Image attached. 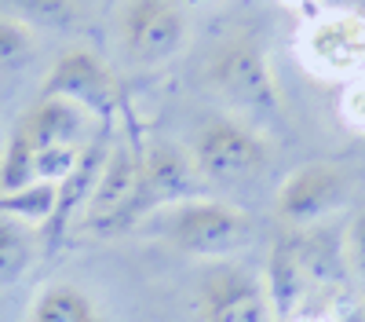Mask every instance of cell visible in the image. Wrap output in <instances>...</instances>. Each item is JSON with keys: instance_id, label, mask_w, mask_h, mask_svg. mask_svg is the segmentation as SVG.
Here are the masks:
<instances>
[{"instance_id": "cell-9", "label": "cell", "mask_w": 365, "mask_h": 322, "mask_svg": "<svg viewBox=\"0 0 365 322\" xmlns=\"http://www.w3.org/2000/svg\"><path fill=\"white\" fill-rule=\"evenodd\" d=\"M303 59L325 77L354 81L365 74V11H329L303 29Z\"/></svg>"}, {"instance_id": "cell-17", "label": "cell", "mask_w": 365, "mask_h": 322, "mask_svg": "<svg viewBox=\"0 0 365 322\" xmlns=\"http://www.w3.org/2000/svg\"><path fill=\"white\" fill-rule=\"evenodd\" d=\"M34 48H37V37L29 29V22L0 11V70H11V66L26 63L34 55Z\"/></svg>"}, {"instance_id": "cell-16", "label": "cell", "mask_w": 365, "mask_h": 322, "mask_svg": "<svg viewBox=\"0 0 365 322\" xmlns=\"http://www.w3.org/2000/svg\"><path fill=\"white\" fill-rule=\"evenodd\" d=\"M81 151L84 146L77 143H48V146H37V158H34V176L44 183H66L77 161H81Z\"/></svg>"}, {"instance_id": "cell-6", "label": "cell", "mask_w": 365, "mask_h": 322, "mask_svg": "<svg viewBox=\"0 0 365 322\" xmlns=\"http://www.w3.org/2000/svg\"><path fill=\"white\" fill-rule=\"evenodd\" d=\"M194 315L197 322H278L263 278L230 260H220L201 275Z\"/></svg>"}, {"instance_id": "cell-12", "label": "cell", "mask_w": 365, "mask_h": 322, "mask_svg": "<svg viewBox=\"0 0 365 322\" xmlns=\"http://www.w3.org/2000/svg\"><path fill=\"white\" fill-rule=\"evenodd\" d=\"M29 322H106V315L77 282H48L29 304Z\"/></svg>"}, {"instance_id": "cell-13", "label": "cell", "mask_w": 365, "mask_h": 322, "mask_svg": "<svg viewBox=\"0 0 365 322\" xmlns=\"http://www.w3.org/2000/svg\"><path fill=\"white\" fill-rule=\"evenodd\" d=\"M34 256H37L34 227L15 216H0V286L22 282L26 271L34 268Z\"/></svg>"}, {"instance_id": "cell-2", "label": "cell", "mask_w": 365, "mask_h": 322, "mask_svg": "<svg viewBox=\"0 0 365 322\" xmlns=\"http://www.w3.org/2000/svg\"><path fill=\"white\" fill-rule=\"evenodd\" d=\"M252 216L245 209H237L230 201L216 198H187L172 205V213L165 220L168 242L197 260H227L241 253L252 242Z\"/></svg>"}, {"instance_id": "cell-20", "label": "cell", "mask_w": 365, "mask_h": 322, "mask_svg": "<svg viewBox=\"0 0 365 322\" xmlns=\"http://www.w3.org/2000/svg\"><path fill=\"white\" fill-rule=\"evenodd\" d=\"M26 15H37L44 22H66L70 15V0H15Z\"/></svg>"}, {"instance_id": "cell-18", "label": "cell", "mask_w": 365, "mask_h": 322, "mask_svg": "<svg viewBox=\"0 0 365 322\" xmlns=\"http://www.w3.org/2000/svg\"><path fill=\"white\" fill-rule=\"evenodd\" d=\"M344 260H347V271L365 282V209L344 231Z\"/></svg>"}, {"instance_id": "cell-15", "label": "cell", "mask_w": 365, "mask_h": 322, "mask_svg": "<svg viewBox=\"0 0 365 322\" xmlns=\"http://www.w3.org/2000/svg\"><path fill=\"white\" fill-rule=\"evenodd\" d=\"M34 158H37V143L29 139V132L22 125H15L8 143H4V151H0V194L22 191V187H29L37 180Z\"/></svg>"}, {"instance_id": "cell-21", "label": "cell", "mask_w": 365, "mask_h": 322, "mask_svg": "<svg viewBox=\"0 0 365 322\" xmlns=\"http://www.w3.org/2000/svg\"><path fill=\"white\" fill-rule=\"evenodd\" d=\"M292 322H344L336 315H329V311H314V315H296Z\"/></svg>"}, {"instance_id": "cell-8", "label": "cell", "mask_w": 365, "mask_h": 322, "mask_svg": "<svg viewBox=\"0 0 365 322\" xmlns=\"http://www.w3.org/2000/svg\"><path fill=\"white\" fill-rule=\"evenodd\" d=\"M347 198V176L344 168L329 161H307L292 168L278 194H274V213L289 231L303 227H322Z\"/></svg>"}, {"instance_id": "cell-3", "label": "cell", "mask_w": 365, "mask_h": 322, "mask_svg": "<svg viewBox=\"0 0 365 322\" xmlns=\"http://www.w3.org/2000/svg\"><path fill=\"white\" fill-rule=\"evenodd\" d=\"M274 146L259 125L245 117H208L197 129L190 158L208 183H241L270 165Z\"/></svg>"}, {"instance_id": "cell-11", "label": "cell", "mask_w": 365, "mask_h": 322, "mask_svg": "<svg viewBox=\"0 0 365 322\" xmlns=\"http://www.w3.org/2000/svg\"><path fill=\"white\" fill-rule=\"evenodd\" d=\"M19 125L29 132L37 146H48V143H77L84 146L88 143V125H91V114L70 99H58V96H41L34 106H29Z\"/></svg>"}, {"instance_id": "cell-19", "label": "cell", "mask_w": 365, "mask_h": 322, "mask_svg": "<svg viewBox=\"0 0 365 322\" xmlns=\"http://www.w3.org/2000/svg\"><path fill=\"white\" fill-rule=\"evenodd\" d=\"M340 117L354 132H365V77L347 81L344 96H340Z\"/></svg>"}, {"instance_id": "cell-5", "label": "cell", "mask_w": 365, "mask_h": 322, "mask_svg": "<svg viewBox=\"0 0 365 322\" xmlns=\"http://www.w3.org/2000/svg\"><path fill=\"white\" fill-rule=\"evenodd\" d=\"M117 34L132 63L165 66L182 51L190 26L179 0H120Z\"/></svg>"}, {"instance_id": "cell-14", "label": "cell", "mask_w": 365, "mask_h": 322, "mask_svg": "<svg viewBox=\"0 0 365 322\" xmlns=\"http://www.w3.org/2000/svg\"><path fill=\"white\" fill-rule=\"evenodd\" d=\"M55 209H58V183H44V180H34L22 191H8L0 194V216H15L22 223H44V220H55Z\"/></svg>"}, {"instance_id": "cell-7", "label": "cell", "mask_w": 365, "mask_h": 322, "mask_svg": "<svg viewBox=\"0 0 365 322\" xmlns=\"http://www.w3.org/2000/svg\"><path fill=\"white\" fill-rule=\"evenodd\" d=\"M41 96H58L84 106L91 117H99L103 125L113 121V114L120 106V84L113 70L91 48H66L44 74Z\"/></svg>"}, {"instance_id": "cell-22", "label": "cell", "mask_w": 365, "mask_h": 322, "mask_svg": "<svg viewBox=\"0 0 365 322\" xmlns=\"http://www.w3.org/2000/svg\"><path fill=\"white\" fill-rule=\"evenodd\" d=\"M358 8H361V11H365V0H358Z\"/></svg>"}, {"instance_id": "cell-4", "label": "cell", "mask_w": 365, "mask_h": 322, "mask_svg": "<svg viewBox=\"0 0 365 322\" xmlns=\"http://www.w3.org/2000/svg\"><path fill=\"white\" fill-rule=\"evenodd\" d=\"M197 165L194 158L175 143L154 139L150 146H143V161H139V180L135 191L128 198V205L120 209L110 227H125L132 220H139L143 213H154V209H172V205L197 198Z\"/></svg>"}, {"instance_id": "cell-10", "label": "cell", "mask_w": 365, "mask_h": 322, "mask_svg": "<svg viewBox=\"0 0 365 322\" xmlns=\"http://www.w3.org/2000/svg\"><path fill=\"white\" fill-rule=\"evenodd\" d=\"M139 161H143V146H135L132 136L110 143V151L103 158V168H99V180L91 187V198L84 205V216L88 223H106L125 209L132 191H135V180H139Z\"/></svg>"}, {"instance_id": "cell-23", "label": "cell", "mask_w": 365, "mask_h": 322, "mask_svg": "<svg viewBox=\"0 0 365 322\" xmlns=\"http://www.w3.org/2000/svg\"><path fill=\"white\" fill-rule=\"evenodd\" d=\"M292 4H307V0H292Z\"/></svg>"}, {"instance_id": "cell-1", "label": "cell", "mask_w": 365, "mask_h": 322, "mask_svg": "<svg viewBox=\"0 0 365 322\" xmlns=\"http://www.w3.org/2000/svg\"><path fill=\"white\" fill-rule=\"evenodd\" d=\"M205 81L230 110L245 114V121L274 117L282 110L267 44L249 29H234L212 44L205 55Z\"/></svg>"}]
</instances>
